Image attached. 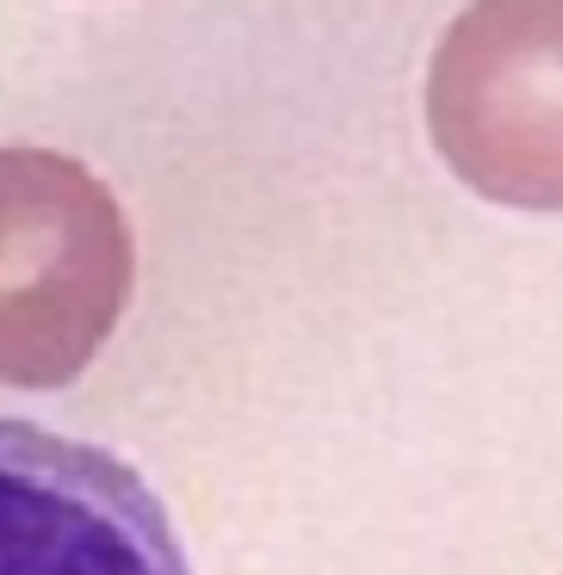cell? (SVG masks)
Here are the masks:
<instances>
[{
  "label": "cell",
  "instance_id": "obj_1",
  "mask_svg": "<svg viewBox=\"0 0 563 575\" xmlns=\"http://www.w3.org/2000/svg\"><path fill=\"white\" fill-rule=\"evenodd\" d=\"M137 235L118 192L56 149H0V384L63 390L118 334Z\"/></svg>",
  "mask_w": 563,
  "mask_h": 575
},
{
  "label": "cell",
  "instance_id": "obj_2",
  "mask_svg": "<svg viewBox=\"0 0 563 575\" xmlns=\"http://www.w3.org/2000/svg\"><path fill=\"white\" fill-rule=\"evenodd\" d=\"M422 99L439 161L477 199L563 217V0H470Z\"/></svg>",
  "mask_w": 563,
  "mask_h": 575
},
{
  "label": "cell",
  "instance_id": "obj_3",
  "mask_svg": "<svg viewBox=\"0 0 563 575\" xmlns=\"http://www.w3.org/2000/svg\"><path fill=\"white\" fill-rule=\"evenodd\" d=\"M0 575H192V563L118 451L0 415Z\"/></svg>",
  "mask_w": 563,
  "mask_h": 575
}]
</instances>
